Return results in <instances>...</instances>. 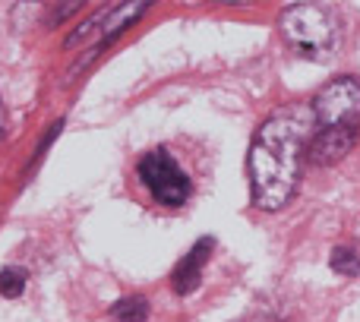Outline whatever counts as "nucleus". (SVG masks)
I'll list each match as a JSON object with an SVG mask.
<instances>
[{"instance_id": "nucleus-1", "label": "nucleus", "mask_w": 360, "mask_h": 322, "mask_svg": "<svg viewBox=\"0 0 360 322\" xmlns=\"http://www.w3.org/2000/svg\"><path fill=\"white\" fill-rule=\"evenodd\" d=\"M307 130L310 114L297 108L278 111L256 130L250 146V193L262 212H278L291 202L300 183V165H304Z\"/></svg>"}, {"instance_id": "nucleus-2", "label": "nucleus", "mask_w": 360, "mask_h": 322, "mask_svg": "<svg viewBox=\"0 0 360 322\" xmlns=\"http://www.w3.org/2000/svg\"><path fill=\"white\" fill-rule=\"evenodd\" d=\"M278 25L294 54L313 63L332 60L338 44H342V22H338V16L329 6H319V4L285 6L278 16Z\"/></svg>"}, {"instance_id": "nucleus-3", "label": "nucleus", "mask_w": 360, "mask_h": 322, "mask_svg": "<svg viewBox=\"0 0 360 322\" xmlns=\"http://www.w3.org/2000/svg\"><path fill=\"white\" fill-rule=\"evenodd\" d=\"M313 117L323 130H354L360 127V79L338 76L326 82L313 98Z\"/></svg>"}, {"instance_id": "nucleus-4", "label": "nucleus", "mask_w": 360, "mask_h": 322, "mask_svg": "<svg viewBox=\"0 0 360 322\" xmlns=\"http://www.w3.org/2000/svg\"><path fill=\"white\" fill-rule=\"evenodd\" d=\"M139 180L158 205H184L190 199V177L180 171L168 149H152L139 158Z\"/></svg>"}, {"instance_id": "nucleus-5", "label": "nucleus", "mask_w": 360, "mask_h": 322, "mask_svg": "<svg viewBox=\"0 0 360 322\" xmlns=\"http://www.w3.org/2000/svg\"><path fill=\"white\" fill-rule=\"evenodd\" d=\"M354 143H357L354 130H319L307 146V158L319 167H329L348 155L354 149Z\"/></svg>"}, {"instance_id": "nucleus-6", "label": "nucleus", "mask_w": 360, "mask_h": 322, "mask_svg": "<svg viewBox=\"0 0 360 322\" xmlns=\"http://www.w3.org/2000/svg\"><path fill=\"white\" fill-rule=\"evenodd\" d=\"M215 247V240L212 237H202V240L196 243V247L190 250V253L180 259V266L174 269V291L177 294H193L199 288V278H202V266L209 262V250Z\"/></svg>"}, {"instance_id": "nucleus-7", "label": "nucleus", "mask_w": 360, "mask_h": 322, "mask_svg": "<svg viewBox=\"0 0 360 322\" xmlns=\"http://www.w3.org/2000/svg\"><path fill=\"white\" fill-rule=\"evenodd\" d=\"M143 13H146V4H124V6H117V10L105 19V41H111L114 35H120V32H124L136 16H143Z\"/></svg>"}, {"instance_id": "nucleus-8", "label": "nucleus", "mask_w": 360, "mask_h": 322, "mask_svg": "<svg viewBox=\"0 0 360 322\" xmlns=\"http://www.w3.org/2000/svg\"><path fill=\"white\" fill-rule=\"evenodd\" d=\"M111 316L117 322H146L149 304H146V297H124L111 307Z\"/></svg>"}, {"instance_id": "nucleus-9", "label": "nucleus", "mask_w": 360, "mask_h": 322, "mask_svg": "<svg viewBox=\"0 0 360 322\" xmlns=\"http://www.w3.org/2000/svg\"><path fill=\"white\" fill-rule=\"evenodd\" d=\"M332 269H335L338 275H345V278H351V275H357L360 272V256H357V250H351V247H338V250H332Z\"/></svg>"}, {"instance_id": "nucleus-10", "label": "nucleus", "mask_w": 360, "mask_h": 322, "mask_svg": "<svg viewBox=\"0 0 360 322\" xmlns=\"http://www.w3.org/2000/svg\"><path fill=\"white\" fill-rule=\"evenodd\" d=\"M22 291H25L22 269H4V272H0V294H4V297H19Z\"/></svg>"}, {"instance_id": "nucleus-11", "label": "nucleus", "mask_w": 360, "mask_h": 322, "mask_svg": "<svg viewBox=\"0 0 360 322\" xmlns=\"http://www.w3.org/2000/svg\"><path fill=\"white\" fill-rule=\"evenodd\" d=\"M6 133V111H4V101H0V139H4Z\"/></svg>"}, {"instance_id": "nucleus-12", "label": "nucleus", "mask_w": 360, "mask_h": 322, "mask_svg": "<svg viewBox=\"0 0 360 322\" xmlns=\"http://www.w3.org/2000/svg\"><path fill=\"white\" fill-rule=\"evenodd\" d=\"M243 322H275L272 316H250V319H243Z\"/></svg>"}]
</instances>
